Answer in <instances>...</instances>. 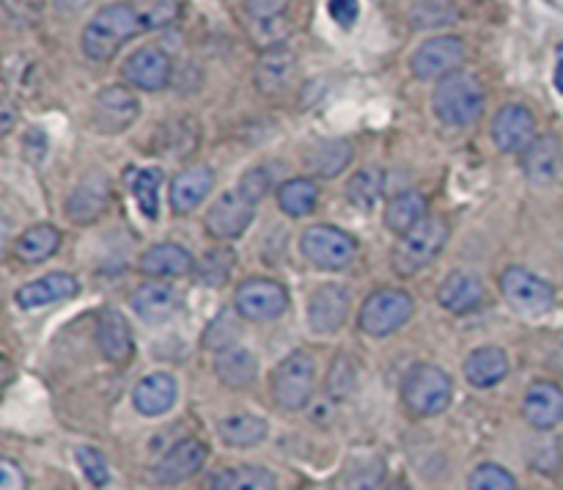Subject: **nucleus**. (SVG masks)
Masks as SVG:
<instances>
[{
    "mask_svg": "<svg viewBox=\"0 0 563 490\" xmlns=\"http://www.w3.org/2000/svg\"><path fill=\"white\" fill-rule=\"evenodd\" d=\"M143 31L141 14H137L135 3H108L88 20L86 31H82V53L91 61H110L132 36Z\"/></svg>",
    "mask_w": 563,
    "mask_h": 490,
    "instance_id": "nucleus-1",
    "label": "nucleus"
},
{
    "mask_svg": "<svg viewBox=\"0 0 563 490\" xmlns=\"http://www.w3.org/2000/svg\"><path fill=\"white\" fill-rule=\"evenodd\" d=\"M434 116L449 127H467L476 119H482L484 108H487V91H484L482 80L471 72H454V75L443 77L434 88L432 97Z\"/></svg>",
    "mask_w": 563,
    "mask_h": 490,
    "instance_id": "nucleus-2",
    "label": "nucleus"
},
{
    "mask_svg": "<svg viewBox=\"0 0 563 490\" xmlns=\"http://www.w3.org/2000/svg\"><path fill=\"white\" fill-rule=\"evenodd\" d=\"M454 400V380L438 363H416L401 378V402L412 416H438Z\"/></svg>",
    "mask_w": 563,
    "mask_h": 490,
    "instance_id": "nucleus-3",
    "label": "nucleus"
},
{
    "mask_svg": "<svg viewBox=\"0 0 563 490\" xmlns=\"http://www.w3.org/2000/svg\"><path fill=\"white\" fill-rule=\"evenodd\" d=\"M449 220L440 215H427L418 226H412L407 235H401V242L394 251V270L405 279L421 273L423 268L434 262L443 253L449 242Z\"/></svg>",
    "mask_w": 563,
    "mask_h": 490,
    "instance_id": "nucleus-4",
    "label": "nucleus"
},
{
    "mask_svg": "<svg viewBox=\"0 0 563 490\" xmlns=\"http://www.w3.org/2000/svg\"><path fill=\"white\" fill-rule=\"evenodd\" d=\"M269 385H273V400L284 411H300V407H306L311 402L313 389H317V363H313V356H308L306 350L289 352L273 369Z\"/></svg>",
    "mask_w": 563,
    "mask_h": 490,
    "instance_id": "nucleus-5",
    "label": "nucleus"
},
{
    "mask_svg": "<svg viewBox=\"0 0 563 490\" xmlns=\"http://www.w3.org/2000/svg\"><path fill=\"white\" fill-rule=\"evenodd\" d=\"M412 312H416V303L412 295L405 290H377L363 301L361 314H357V325H361L363 334L374 336H390L399 328H405L410 323Z\"/></svg>",
    "mask_w": 563,
    "mask_h": 490,
    "instance_id": "nucleus-6",
    "label": "nucleus"
},
{
    "mask_svg": "<svg viewBox=\"0 0 563 490\" xmlns=\"http://www.w3.org/2000/svg\"><path fill=\"white\" fill-rule=\"evenodd\" d=\"M500 292H504L506 303L522 317H542L555 303L553 284L544 281L542 275L531 273L528 268H520V264H511V268L504 270Z\"/></svg>",
    "mask_w": 563,
    "mask_h": 490,
    "instance_id": "nucleus-7",
    "label": "nucleus"
},
{
    "mask_svg": "<svg viewBox=\"0 0 563 490\" xmlns=\"http://www.w3.org/2000/svg\"><path fill=\"white\" fill-rule=\"evenodd\" d=\"M302 257L322 270H341L355 259L357 242L344 229L330 224H317L302 231L300 237Z\"/></svg>",
    "mask_w": 563,
    "mask_h": 490,
    "instance_id": "nucleus-8",
    "label": "nucleus"
},
{
    "mask_svg": "<svg viewBox=\"0 0 563 490\" xmlns=\"http://www.w3.org/2000/svg\"><path fill=\"white\" fill-rule=\"evenodd\" d=\"M467 58V44L460 36H432L412 53L410 66L421 80H443L462 69Z\"/></svg>",
    "mask_w": 563,
    "mask_h": 490,
    "instance_id": "nucleus-9",
    "label": "nucleus"
},
{
    "mask_svg": "<svg viewBox=\"0 0 563 490\" xmlns=\"http://www.w3.org/2000/svg\"><path fill=\"white\" fill-rule=\"evenodd\" d=\"M141 116V102H137L135 91L126 86H104L99 88L91 105V124L93 130L104 132V135H115V132L130 130Z\"/></svg>",
    "mask_w": 563,
    "mask_h": 490,
    "instance_id": "nucleus-10",
    "label": "nucleus"
},
{
    "mask_svg": "<svg viewBox=\"0 0 563 490\" xmlns=\"http://www.w3.org/2000/svg\"><path fill=\"white\" fill-rule=\"evenodd\" d=\"M234 308L240 317L253 323L275 319L289 308V292L275 279H247L236 286Z\"/></svg>",
    "mask_w": 563,
    "mask_h": 490,
    "instance_id": "nucleus-11",
    "label": "nucleus"
},
{
    "mask_svg": "<svg viewBox=\"0 0 563 490\" xmlns=\"http://www.w3.org/2000/svg\"><path fill=\"white\" fill-rule=\"evenodd\" d=\"M253 218H256V204L242 196L240 190H229L207 209L203 226L214 240H236L245 235Z\"/></svg>",
    "mask_w": 563,
    "mask_h": 490,
    "instance_id": "nucleus-12",
    "label": "nucleus"
},
{
    "mask_svg": "<svg viewBox=\"0 0 563 490\" xmlns=\"http://www.w3.org/2000/svg\"><path fill=\"white\" fill-rule=\"evenodd\" d=\"M493 141L498 152L520 154L528 152L537 138V119L526 105H506L493 119Z\"/></svg>",
    "mask_w": 563,
    "mask_h": 490,
    "instance_id": "nucleus-13",
    "label": "nucleus"
},
{
    "mask_svg": "<svg viewBox=\"0 0 563 490\" xmlns=\"http://www.w3.org/2000/svg\"><path fill=\"white\" fill-rule=\"evenodd\" d=\"M352 295L350 286L344 284H322L313 290L311 301H308V325L317 334H335L344 328L346 317H350Z\"/></svg>",
    "mask_w": 563,
    "mask_h": 490,
    "instance_id": "nucleus-14",
    "label": "nucleus"
},
{
    "mask_svg": "<svg viewBox=\"0 0 563 490\" xmlns=\"http://www.w3.org/2000/svg\"><path fill=\"white\" fill-rule=\"evenodd\" d=\"M121 75L126 83L141 91H163L174 77V64H170L168 53L159 47H141L124 61Z\"/></svg>",
    "mask_w": 563,
    "mask_h": 490,
    "instance_id": "nucleus-15",
    "label": "nucleus"
},
{
    "mask_svg": "<svg viewBox=\"0 0 563 490\" xmlns=\"http://www.w3.org/2000/svg\"><path fill=\"white\" fill-rule=\"evenodd\" d=\"M110 207V179L102 171H91L75 185V190L66 198V215L75 224H93L102 218Z\"/></svg>",
    "mask_w": 563,
    "mask_h": 490,
    "instance_id": "nucleus-16",
    "label": "nucleus"
},
{
    "mask_svg": "<svg viewBox=\"0 0 563 490\" xmlns=\"http://www.w3.org/2000/svg\"><path fill=\"white\" fill-rule=\"evenodd\" d=\"M207 444L198 438H181L168 449V455L154 466V479L163 484H179L196 477L207 462Z\"/></svg>",
    "mask_w": 563,
    "mask_h": 490,
    "instance_id": "nucleus-17",
    "label": "nucleus"
},
{
    "mask_svg": "<svg viewBox=\"0 0 563 490\" xmlns=\"http://www.w3.org/2000/svg\"><path fill=\"white\" fill-rule=\"evenodd\" d=\"M256 88L264 97H278L297 80V55L286 44H275L256 61Z\"/></svg>",
    "mask_w": 563,
    "mask_h": 490,
    "instance_id": "nucleus-18",
    "label": "nucleus"
},
{
    "mask_svg": "<svg viewBox=\"0 0 563 490\" xmlns=\"http://www.w3.org/2000/svg\"><path fill=\"white\" fill-rule=\"evenodd\" d=\"M214 187V171L209 165L196 163L181 168L170 182V209L174 215H190L198 204L207 202Z\"/></svg>",
    "mask_w": 563,
    "mask_h": 490,
    "instance_id": "nucleus-19",
    "label": "nucleus"
},
{
    "mask_svg": "<svg viewBox=\"0 0 563 490\" xmlns=\"http://www.w3.org/2000/svg\"><path fill=\"white\" fill-rule=\"evenodd\" d=\"M97 347L110 363H126L135 352V339L126 317L115 308H104L97 319Z\"/></svg>",
    "mask_w": 563,
    "mask_h": 490,
    "instance_id": "nucleus-20",
    "label": "nucleus"
},
{
    "mask_svg": "<svg viewBox=\"0 0 563 490\" xmlns=\"http://www.w3.org/2000/svg\"><path fill=\"white\" fill-rule=\"evenodd\" d=\"M80 284L71 273H64V270H55V273L42 275L36 281H27L16 290V306L20 308H42L53 306L58 301H69V297L77 295Z\"/></svg>",
    "mask_w": 563,
    "mask_h": 490,
    "instance_id": "nucleus-21",
    "label": "nucleus"
},
{
    "mask_svg": "<svg viewBox=\"0 0 563 490\" xmlns=\"http://www.w3.org/2000/svg\"><path fill=\"white\" fill-rule=\"evenodd\" d=\"M522 416H526V422L531 424V427L553 429L563 418L561 385L550 383V380H537V383L526 391V400H522Z\"/></svg>",
    "mask_w": 563,
    "mask_h": 490,
    "instance_id": "nucleus-22",
    "label": "nucleus"
},
{
    "mask_svg": "<svg viewBox=\"0 0 563 490\" xmlns=\"http://www.w3.org/2000/svg\"><path fill=\"white\" fill-rule=\"evenodd\" d=\"M132 308L146 323H165L181 308V292L165 281H148L132 292Z\"/></svg>",
    "mask_w": 563,
    "mask_h": 490,
    "instance_id": "nucleus-23",
    "label": "nucleus"
},
{
    "mask_svg": "<svg viewBox=\"0 0 563 490\" xmlns=\"http://www.w3.org/2000/svg\"><path fill=\"white\" fill-rule=\"evenodd\" d=\"M137 270L148 279H179L187 275L190 270H196V259L187 251L185 246H176V242H157L148 251H143Z\"/></svg>",
    "mask_w": 563,
    "mask_h": 490,
    "instance_id": "nucleus-24",
    "label": "nucleus"
},
{
    "mask_svg": "<svg viewBox=\"0 0 563 490\" xmlns=\"http://www.w3.org/2000/svg\"><path fill=\"white\" fill-rule=\"evenodd\" d=\"M176 394H179L176 380L170 378L168 372H154L146 374V378L135 385V391H132V405H135V411L141 413V416L154 418L163 416V413H168L170 407H174Z\"/></svg>",
    "mask_w": 563,
    "mask_h": 490,
    "instance_id": "nucleus-25",
    "label": "nucleus"
},
{
    "mask_svg": "<svg viewBox=\"0 0 563 490\" xmlns=\"http://www.w3.org/2000/svg\"><path fill=\"white\" fill-rule=\"evenodd\" d=\"M352 157H355V149L344 138H322V141L311 143L306 149V168L313 176H322V179H333L341 171L350 168Z\"/></svg>",
    "mask_w": 563,
    "mask_h": 490,
    "instance_id": "nucleus-26",
    "label": "nucleus"
},
{
    "mask_svg": "<svg viewBox=\"0 0 563 490\" xmlns=\"http://www.w3.org/2000/svg\"><path fill=\"white\" fill-rule=\"evenodd\" d=\"M509 374V356L504 347L484 345L467 356L465 378L473 389H493Z\"/></svg>",
    "mask_w": 563,
    "mask_h": 490,
    "instance_id": "nucleus-27",
    "label": "nucleus"
},
{
    "mask_svg": "<svg viewBox=\"0 0 563 490\" xmlns=\"http://www.w3.org/2000/svg\"><path fill=\"white\" fill-rule=\"evenodd\" d=\"M484 301V284L473 273L465 270H454V273L445 275V281L438 290V303L449 312L465 314L473 308L482 306Z\"/></svg>",
    "mask_w": 563,
    "mask_h": 490,
    "instance_id": "nucleus-28",
    "label": "nucleus"
},
{
    "mask_svg": "<svg viewBox=\"0 0 563 490\" xmlns=\"http://www.w3.org/2000/svg\"><path fill=\"white\" fill-rule=\"evenodd\" d=\"M214 374L225 389H247L256 383L258 378V361L247 347H229V350L218 352L214 361Z\"/></svg>",
    "mask_w": 563,
    "mask_h": 490,
    "instance_id": "nucleus-29",
    "label": "nucleus"
},
{
    "mask_svg": "<svg viewBox=\"0 0 563 490\" xmlns=\"http://www.w3.org/2000/svg\"><path fill=\"white\" fill-rule=\"evenodd\" d=\"M60 246V231L53 224H33L16 237L14 253L20 262L38 264L53 257Z\"/></svg>",
    "mask_w": 563,
    "mask_h": 490,
    "instance_id": "nucleus-30",
    "label": "nucleus"
},
{
    "mask_svg": "<svg viewBox=\"0 0 563 490\" xmlns=\"http://www.w3.org/2000/svg\"><path fill=\"white\" fill-rule=\"evenodd\" d=\"M429 215V202L423 193L418 190H405L394 198V202L385 207V226H388L394 235H407L412 226L421 224Z\"/></svg>",
    "mask_w": 563,
    "mask_h": 490,
    "instance_id": "nucleus-31",
    "label": "nucleus"
},
{
    "mask_svg": "<svg viewBox=\"0 0 563 490\" xmlns=\"http://www.w3.org/2000/svg\"><path fill=\"white\" fill-rule=\"evenodd\" d=\"M278 479L264 466H236L214 473L209 490H275Z\"/></svg>",
    "mask_w": 563,
    "mask_h": 490,
    "instance_id": "nucleus-32",
    "label": "nucleus"
},
{
    "mask_svg": "<svg viewBox=\"0 0 563 490\" xmlns=\"http://www.w3.org/2000/svg\"><path fill=\"white\" fill-rule=\"evenodd\" d=\"M269 424L253 413H234L218 424V435L229 446H256L267 438Z\"/></svg>",
    "mask_w": 563,
    "mask_h": 490,
    "instance_id": "nucleus-33",
    "label": "nucleus"
},
{
    "mask_svg": "<svg viewBox=\"0 0 563 490\" xmlns=\"http://www.w3.org/2000/svg\"><path fill=\"white\" fill-rule=\"evenodd\" d=\"M522 168L526 174L531 176L537 185H544V182L553 179L561 168V146H559V138L548 135V138H539L531 149L526 152V160H522Z\"/></svg>",
    "mask_w": 563,
    "mask_h": 490,
    "instance_id": "nucleus-34",
    "label": "nucleus"
},
{
    "mask_svg": "<svg viewBox=\"0 0 563 490\" xmlns=\"http://www.w3.org/2000/svg\"><path fill=\"white\" fill-rule=\"evenodd\" d=\"M319 204V187L313 185V179L306 176H295V179L284 182L278 190V207L284 209L291 218H302V215H311Z\"/></svg>",
    "mask_w": 563,
    "mask_h": 490,
    "instance_id": "nucleus-35",
    "label": "nucleus"
},
{
    "mask_svg": "<svg viewBox=\"0 0 563 490\" xmlns=\"http://www.w3.org/2000/svg\"><path fill=\"white\" fill-rule=\"evenodd\" d=\"M159 187H163V171L159 168H135L130 174V190L137 207L146 218L157 220L159 215Z\"/></svg>",
    "mask_w": 563,
    "mask_h": 490,
    "instance_id": "nucleus-36",
    "label": "nucleus"
},
{
    "mask_svg": "<svg viewBox=\"0 0 563 490\" xmlns=\"http://www.w3.org/2000/svg\"><path fill=\"white\" fill-rule=\"evenodd\" d=\"M383 190H385V174L379 168H361L355 176H352V182L346 185V202L352 204V207L357 209H372L374 204L383 198Z\"/></svg>",
    "mask_w": 563,
    "mask_h": 490,
    "instance_id": "nucleus-37",
    "label": "nucleus"
},
{
    "mask_svg": "<svg viewBox=\"0 0 563 490\" xmlns=\"http://www.w3.org/2000/svg\"><path fill=\"white\" fill-rule=\"evenodd\" d=\"M236 253L231 248H209L196 262V279L207 286H223L231 279Z\"/></svg>",
    "mask_w": 563,
    "mask_h": 490,
    "instance_id": "nucleus-38",
    "label": "nucleus"
},
{
    "mask_svg": "<svg viewBox=\"0 0 563 490\" xmlns=\"http://www.w3.org/2000/svg\"><path fill=\"white\" fill-rule=\"evenodd\" d=\"M141 14L143 31H157L168 28L179 17V0H132Z\"/></svg>",
    "mask_w": 563,
    "mask_h": 490,
    "instance_id": "nucleus-39",
    "label": "nucleus"
},
{
    "mask_svg": "<svg viewBox=\"0 0 563 490\" xmlns=\"http://www.w3.org/2000/svg\"><path fill=\"white\" fill-rule=\"evenodd\" d=\"M236 336H240V323L231 312H220L218 317L209 323L207 334H203V347L214 352H223L229 347H234Z\"/></svg>",
    "mask_w": 563,
    "mask_h": 490,
    "instance_id": "nucleus-40",
    "label": "nucleus"
},
{
    "mask_svg": "<svg viewBox=\"0 0 563 490\" xmlns=\"http://www.w3.org/2000/svg\"><path fill=\"white\" fill-rule=\"evenodd\" d=\"M471 490H517L515 473L506 471L498 462H482L467 479Z\"/></svg>",
    "mask_w": 563,
    "mask_h": 490,
    "instance_id": "nucleus-41",
    "label": "nucleus"
},
{
    "mask_svg": "<svg viewBox=\"0 0 563 490\" xmlns=\"http://www.w3.org/2000/svg\"><path fill=\"white\" fill-rule=\"evenodd\" d=\"M77 462H80L82 473H86V479L91 484L104 488V484L110 482L108 460H104L99 449H93V446H82V449H77Z\"/></svg>",
    "mask_w": 563,
    "mask_h": 490,
    "instance_id": "nucleus-42",
    "label": "nucleus"
},
{
    "mask_svg": "<svg viewBox=\"0 0 563 490\" xmlns=\"http://www.w3.org/2000/svg\"><path fill=\"white\" fill-rule=\"evenodd\" d=\"M236 190H240L242 196L251 198L253 204H258L269 190H273V174H269V168H264V165H256V168L242 174L240 187H236Z\"/></svg>",
    "mask_w": 563,
    "mask_h": 490,
    "instance_id": "nucleus-43",
    "label": "nucleus"
},
{
    "mask_svg": "<svg viewBox=\"0 0 563 490\" xmlns=\"http://www.w3.org/2000/svg\"><path fill=\"white\" fill-rule=\"evenodd\" d=\"M328 391H333L339 396H346L355 391V367L346 358H339L333 372L328 374Z\"/></svg>",
    "mask_w": 563,
    "mask_h": 490,
    "instance_id": "nucleus-44",
    "label": "nucleus"
},
{
    "mask_svg": "<svg viewBox=\"0 0 563 490\" xmlns=\"http://www.w3.org/2000/svg\"><path fill=\"white\" fill-rule=\"evenodd\" d=\"M328 14L341 28H352L357 22V14H361V0H328Z\"/></svg>",
    "mask_w": 563,
    "mask_h": 490,
    "instance_id": "nucleus-45",
    "label": "nucleus"
},
{
    "mask_svg": "<svg viewBox=\"0 0 563 490\" xmlns=\"http://www.w3.org/2000/svg\"><path fill=\"white\" fill-rule=\"evenodd\" d=\"M25 488H27L25 471H22L14 460L3 457V460H0V490H25Z\"/></svg>",
    "mask_w": 563,
    "mask_h": 490,
    "instance_id": "nucleus-46",
    "label": "nucleus"
},
{
    "mask_svg": "<svg viewBox=\"0 0 563 490\" xmlns=\"http://www.w3.org/2000/svg\"><path fill=\"white\" fill-rule=\"evenodd\" d=\"M286 3H289V0H245V9L251 17L267 22L273 20V17H278L280 11L286 9Z\"/></svg>",
    "mask_w": 563,
    "mask_h": 490,
    "instance_id": "nucleus-47",
    "label": "nucleus"
},
{
    "mask_svg": "<svg viewBox=\"0 0 563 490\" xmlns=\"http://www.w3.org/2000/svg\"><path fill=\"white\" fill-rule=\"evenodd\" d=\"M53 3H55V9L64 11V14H77V11L86 9L91 0H53Z\"/></svg>",
    "mask_w": 563,
    "mask_h": 490,
    "instance_id": "nucleus-48",
    "label": "nucleus"
},
{
    "mask_svg": "<svg viewBox=\"0 0 563 490\" xmlns=\"http://www.w3.org/2000/svg\"><path fill=\"white\" fill-rule=\"evenodd\" d=\"M11 124H14V113H11L9 102H5V105H3V135H9Z\"/></svg>",
    "mask_w": 563,
    "mask_h": 490,
    "instance_id": "nucleus-49",
    "label": "nucleus"
},
{
    "mask_svg": "<svg viewBox=\"0 0 563 490\" xmlns=\"http://www.w3.org/2000/svg\"><path fill=\"white\" fill-rule=\"evenodd\" d=\"M555 88L563 94V58H559V66H555Z\"/></svg>",
    "mask_w": 563,
    "mask_h": 490,
    "instance_id": "nucleus-50",
    "label": "nucleus"
},
{
    "mask_svg": "<svg viewBox=\"0 0 563 490\" xmlns=\"http://www.w3.org/2000/svg\"><path fill=\"white\" fill-rule=\"evenodd\" d=\"M559 58H563V44L559 47Z\"/></svg>",
    "mask_w": 563,
    "mask_h": 490,
    "instance_id": "nucleus-51",
    "label": "nucleus"
}]
</instances>
